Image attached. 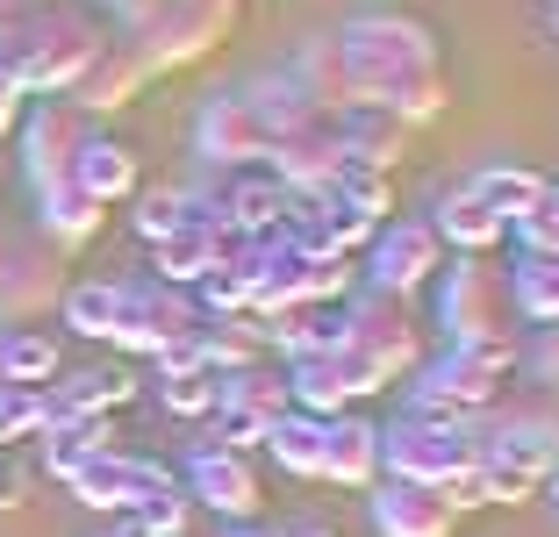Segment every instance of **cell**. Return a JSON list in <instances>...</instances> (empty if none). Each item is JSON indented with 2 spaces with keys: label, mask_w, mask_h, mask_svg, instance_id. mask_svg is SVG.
<instances>
[{
  "label": "cell",
  "mask_w": 559,
  "mask_h": 537,
  "mask_svg": "<svg viewBox=\"0 0 559 537\" xmlns=\"http://www.w3.org/2000/svg\"><path fill=\"white\" fill-rule=\"evenodd\" d=\"M380 530L388 537H444L452 509H444V494H388L380 502Z\"/></svg>",
  "instance_id": "1"
},
{
  "label": "cell",
  "mask_w": 559,
  "mask_h": 537,
  "mask_svg": "<svg viewBox=\"0 0 559 537\" xmlns=\"http://www.w3.org/2000/svg\"><path fill=\"white\" fill-rule=\"evenodd\" d=\"M194 488H201V502H215L223 516H245V509L259 502V488H251V473L237 466V458H201Z\"/></svg>",
  "instance_id": "2"
},
{
  "label": "cell",
  "mask_w": 559,
  "mask_h": 537,
  "mask_svg": "<svg viewBox=\"0 0 559 537\" xmlns=\"http://www.w3.org/2000/svg\"><path fill=\"white\" fill-rule=\"evenodd\" d=\"M287 537H337V530H287Z\"/></svg>",
  "instance_id": "3"
}]
</instances>
